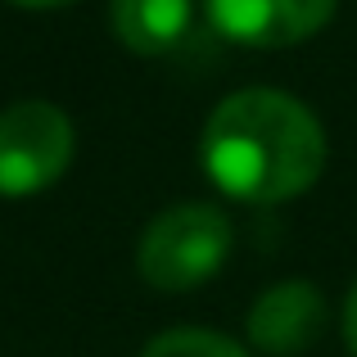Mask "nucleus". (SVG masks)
Listing matches in <instances>:
<instances>
[{
  "instance_id": "20e7f679",
  "label": "nucleus",
  "mask_w": 357,
  "mask_h": 357,
  "mask_svg": "<svg viewBox=\"0 0 357 357\" xmlns=\"http://www.w3.org/2000/svg\"><path fill=\"white\" fill-rule=\"evenodd\" d=\"M213 27L249 50H280L317 36L335 18V0H204Z\"/></svg>"
},
{
  "instance_id": "0eeeda50",
  "label": "nucleus",
  "mask_w": 357,
  "mask_h": 357,
  "mask_svg": "<svg viewBox=\"0 0 357 357\" xmlns=\"http://www.w3.org/2000/svg\"><path fill=\"white\" fill-rule=\"evenodd\" d=\"M140 357H249L236 340L218 331H204V326H176V331H163L145 344Z\"/></svg>"
},
{
  "instance_id": "423d86ee",
  "label": "nucleus",
  "mask_w": 357,
  "mask_h": 357,
  "mask_svg": "<svg viewBox=\"0 0 357 357\" xmlns=\"http://www.w3.org/2000/svg\"><path fill=\"white\" fill-rule=\"evenodd\" d=\"M109 23L131 54H167L190 36L195 0H114Z\"/></svg>"
},
{
  "instance_id": "f03ea898",
  "label": "nucleus",
  "mask_w": 357,
  "mask_h": 357,
  "mask_svg": "<svg viewBox=\"0 0 357 357\" xmlns=\"http://www.w3.org/2000/svg\"><path fill=\"white\" fill-rule=\"evenodd\" d=\"M231 222L213 204H176L158 213L136 244V271L163 294L204 285L231 258Z\"/></svg>"
},
{
  "instance_id": "39448f33",
  "label": "nucleus",
  "mask_w": 357,
  "mask_h": 357,
  "mask_svg": "<svg viewBox=\"0 0 357 357\" xmlns=\"http://www.w3.org/2000/svg\"><path fill=\"white\" fill-rule=\"evenodd\" d=\"M326 331V298L312 280H280L249 307V340L271 357L312 349Z\"/></svg>"
},
{
  "instance_id": "f257e3e1",
  "label": "nucleus",
  "mask_w": 357,
  "mask_h": 357,
  "mask_svg": "<svg viewBox=\"0 0 357 357\" xmlns=\"http://www.w3.org/2000/svg\"><path fill=\"white\" fill-rule=\"evenodd\" d=\"M199 158L208 181L240 204H285L326 172V131L303 100L249 86L204 122Z\"/></svg>"
},
{
  "instance_id": "1a4fd4ad",
  "label": "nucleus",
  "mask_w": 357,
  "mask_h": 357,
  "mask_svg": "<svg viewBox=\"0 0 357 357\" xmlns=\"http://www.w3.org/2000/svg\"><path fill=\"white\" fill-rule=\"evenodd\" d=\"M9 5H18V9H63V5H73V0H9Z\"/></svg>"
},
{
  "instance_id": "7ed1b4c3",
  "label": "nucleus",
  "mask_w": 357,
  "mask_h": 357,
  "mask_svg": "<svg viewBox=\"0 0 357 357\" xmlns=\"http://www.w3.org/2000/svg\"><path fill=\"white\" fill-rule=\"evenodd\" d=\"M73 122L50 100H18L0 109V195L32 199L50 190L73 163Z\"/></svg>"
},
{
  "instance_id": "6e6552de",
  "label": "nucleus",
  "mask_w": 357,
  "mask_h": 357,
  "mask_svg": "<svg viewBox=\"0 0 357 357\" xmlns=\"http://www.w3.org/2000/svg\"><path fill=\"white\" fill-rule=\"evenodd\" d=\"M344 340H349V349L357 357V280H353L349 298H344Z\"/></svg>"
}]
</instances>
